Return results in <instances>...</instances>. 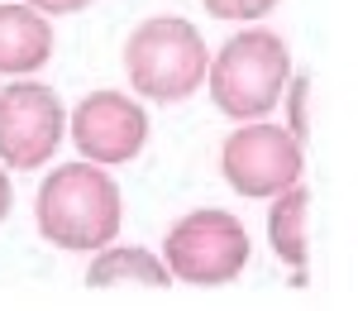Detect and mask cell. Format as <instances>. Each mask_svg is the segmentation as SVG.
Masks as SVG:
<instances>
[{"instance_id": "obj_1", "label": "cell", "mask_w": 358, "mask_h": 311, "mask_svg": "<svg viewBox=\"0 0 358 311\" xmlns=\"http://www.w3.org/2000/svg\"><path fill=\"white\" fill-rule=\"evenodd\" d=\"M124 221V197L106 163H62L34 192V226L62 254H96L106 249Z\"/></svg>"}, {"instance_id": "obj_2", "label": "cell", "mask_w": 358, "mask_h": 311, "mask_svg": "<svg viewBox=\"0 0 358 311\" xmlns=\"http://www.w3.org/2000/svg\"><path fill=\"white\" fill-rule=\"evenodd\" d=\"M292 82V48L287 39L263 25H248L244 34H229L220 53L210 57L206 91L215 111L229 120H268L282 106V91Z\"/></svg>"}, {"instance_id": "obj_3", "label": "cell", "mask_w": 358, "mask_h": 311, "mask_svg": "<svg viewBox=\"0 0 358 311\" xmlns=\"http://www.w3.org/2000/svg\"><path fill=\"white\" fill-rule=\"evenodd\" d=\"M206 72H210V48L192 20L153 15L124 39V82L138 101L177 106L206 86Z\"/></svg>"}, {"instance_id": "obj_4", "label": "cell", "mask_w": 358, "mask_h": 311, "mask_svg": "<svg viewBox=\"0 0 358 311\" xmlns=\"http://www.w3.org/2000/svg\"><path fill=\"white\" fill-rule=\"evenodd\" d=\"M248 230L239 216L201 206L187 211L182 221H172L163 235V263L172 268V278L187 287H224L248 268Z\"/></svg>"}, {"instance_id": "obj_5", "label": "cell", "mask_w": 358, "mask_h": 311, "mask_svg": "<svg viewBox=\"0 0 358 311\" xmlns=\"http://www.w3.org/2000/svg\"><path fill=\"white\" fill-rule=\"evenodd\" d=\"M306 144L273 120H244L229 139L220 144V177L229 192L248 201H273L292 182H301Z\"/></svg>"}, {"instance_id": "obj_6", "label": "cell", "mask_w": 358, "mask_h": 311, "mask_svg": "<svg viewBox=\"0 0 358 311\" xmlns=\"http://www.w3.org/2000/svg\"><path fill=\"white\" fill-rule=\"evenodd\" d=\"M67 111L53 86L34 77H10L0 86V163L10 172L43 168L62 148Z\"/></svg>"}, {"instance_id": "obj_7", "label": "cell", "mask_w": 358, "mask_h": 311, "mask_svg": "<svg viewBox=\"0 0 358 311\" xmlns=\"http://www.w3.org/2000/svg\"><path fill=\"white\" fill-rule=\"evenodd\" d=\"M67 134H72V148L91 158V163H106V168H120V163H134L148 144V111L134 91H86L82 101L67 111Z\"/></svg>"}, {"instance_id": "obj_8", "label": "cell", "mask_w": 358, "mask_h": 311, "mask_svg": "<svg viewBox=\"0 0 358 311\" xmlns=\"http://www.w3.org/2000/svg\"><path fill=\"white\" fill-rule=\"evenodd\" d=\"M53 25L24 0H0V77H34L53 57Z\"/></svg>"}, {"instance_id": "obj_9", "label": "cell", "mask_w": 358, "mask_h": 311, "mask_svg": "<svg viewBox=\"0 0 358 311\" xmlns=\"http://www.w3.org/2000/svg\"><path fill=\"white\" fill-rule=\"evenodd\" d=\"M177 283L172 268L163 263V254L153 249H138V244H106L96 249L86 263V287L96 292H115V287H129V292H167Z\"/></svg>"}, {"instance_id": "obj_10", "label": "cell", "mask_w": 358, "mask_h": 311, "mask_svg": "<svg viewBox=\"0 0 358 311\" xmlns=\"http://www.w3.org/2000/svg\"><path fill=\"white\" fill-rule=\"evenodd\" d=\"M306 216H310V192H306L301 182H292L287 192H277L273 206H268V244H273V254L282 258L292 273H301L306 258H310Z\"/></svg>"}, {"instance_id": "obj_11", "label": "cell", "mask_w": 358, "mask_h": 311, "mask_svg": "<svg viewBox=\"0 0 358 311\" xmlns=\"http://www.w3.org/2000/svg\"><path fill=\"white\" fill-rule=\"evenodd\" d=\"M282 106H287V130L296 139H310V77L306 72H292V82L282 91Z\"/></svg>"}, {"instance_id": "obj_12", "label": "cell", "mask_w": 358, "mask_h": 311, "mask_svg": "<svg viewBox=\"0 0 358 311\" xmlns=\"http://www.w3.org/2000/svg\"><path fill=\"white\" fill-rule=\"evenodd\" d=\"M282 0H201V10L210 20H224V25H258L263 15H273Z\"/></svg>"}, {"instance_id": "obj_13", "label": "cell", "mask_w": 358, "mask_h": 311, "mask_svg": "<svg viewBox=\"0 0 358 311\" xmlns=\"http://www.w3.org/2000/svg\"><path fill=\"white\" fill-rule=\"evenodd\" d=\"M24 5L43 10V15L53 20V15H82V10H91V5H96V0H24Z\"/></svg>"}, {"instance_id": "obj_14", "label": "cell", "mask_w": 358, "mask_h": 311, "mask_svg": "<svg viewBox=\"0 0 358 311\" xmlns=\"http://www.w3.org/2000/svg\"><path fill=\"white\" fill-rule=\"evenodd\" d=\"M10 206H15V187H10V168L0 163V226H5V216H10Z\"/></svg>"}]
</instances>
